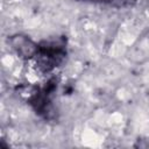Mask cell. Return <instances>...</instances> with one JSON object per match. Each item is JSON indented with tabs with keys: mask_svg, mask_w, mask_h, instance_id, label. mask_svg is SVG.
I'll return each mask as SVG.
<instances>
[{
	"mask_svg": "<svg viewBox=\"0 0 149 149\" xmlns=\"http://www.w3.org/2000/svg\"><path fill=\"white\" fill-rule=\"evenodd\" d=\"M12 44L19 55L26 58L34 57L37 52V45H35L29 38L24 36H15L12 38Z\"/></svg>",
	"mask_w": 149,
	"mask_h": 149,
	"instance_id": "cell-1",
	"label": "cell"
}]
</instances>
